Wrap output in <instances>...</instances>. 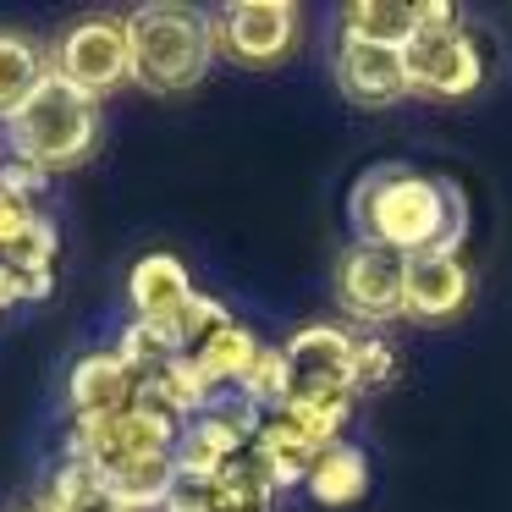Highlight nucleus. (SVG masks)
<instances>
[{"label":"nucleus","instance_id":"obj_1","mask_svg":"<svg viewBox=\"0 0 512 512\" xmlns=\"http://www.w3.org/2000/svg\"><path fill=\"white\" fill-rule=\"evenodd\" d=\"M358 243H380L397 254H457L468 237V199L452 177H430L413 166H375L353 188Z\"/></svg>","mask_w":512,"mask_h":512},{"label":"nucleus","instance_id":"obj_2","mask_svg":"<svg viewBox=\"0 0 512 512\" xmlns=\"http://www.w3.org/2000/svg\"><path fill=\"white\" fill-rule=\"evenodd\" d=\"M127 39H133V83L149 94H182L210 78L215 56V17L177 6V0H149L127 12Z\"/></svg>","mask_w":512,"mask_h":512},{"label":"nucleus","instance_id":"obj_3","mask_svg":"<svg viewBox=\"0 0 512 512\" xmlns=\"http://www.w3.org/2000/svg\"><path fill=\"white\" fill-rule=\"evenodd\" d=\"M6 144H12L17 160L39 166L45 177L83 166L94 155V144H100V100L78 94L72 83H61L50 72L34 89V100L6 122Z\"/></svg>","mask_w":512,"mask_h":512},{"label":"nucleus","instance_id":"obj_4","mask_svg":"<svg viewBox=\"0 0 512 512\" xmlns=\"http://www.w3.org/2000/svg\"><path fill=\"white\" fill-rule=\"evenodd\" d=\"M50 72L72 83L78 94L100 100V94L133 83V39H127V17H83L61 34Z\"/></svg>","mask_w":512,"mask_h":512},{"label":"nucleus","instance_id":"obj_5","mask_svg":"<svg viewBox=\"0 0 512 512\" xmlns=\"http://www.w3.org/2000/svg\"><path fill=\"white\" fill-rule=\"evenodd\" d=\"M298 23L292 0H232L215 17V45L237 67H281L298 50Z\"/></svg>","mask_w":512,"mask_h":512},{"label":"nucleus","instance_id":"obj_6","mask_svg":"<svg viewBox=\"0 0 512 512\" xmlns=\"http://www.w3.org/2000/svg\"><path fill=\"white\" fill-rule=\"evenodd\" d=\"M402 281H408V254L380 243H358L336 259V303L358 325H391L402 320Z\"/></svg>","mask_w":512,"mask_h":512},{"label":"nucleus","instance_id":"obj_7","mask_svg":"<svg viewBox=\"0 0 512 512\" xmlns=\"http://www.w3.org/2000/svg\"><path fill=\"white\" fill-rule=\"evenodd\" d=\"M402 67H408V89L430 94V100H468L485 78V61H479V45L468 39L463 23L446 28H419L402 50Z\"/></svg>","mask_w":512,"mask_h":512},{"label":"nucleus","instance_id":"obj_8","mask_svg":"<svg viewBox=\"0 0 512 512\" xmlns=\"http://www.w3.org/2000/svg\"><path fill=\"white\" fill-rule=\"evenodd\" d=\"M468 303V265L463 254H408V281H402V314L419 325H441L463 314Z\"/></svg>","mask_w":512,"mask_h":512},{"label":"nucleus","instance_id":"obj_9","mask_svg":"<svg viewBox=\"0 0 512 512\" xmlns=\"http://www.w3.org/2000/svg\"><path fill=\"white\" fill-rule=\"evenodd\" d=\"M336 89L364 111H380V105H397L402 94H413L402 50L358 45V39H342V50H336Z\"/></svg>","mask_w":512,"mask_h":512},{"label":"nucleus","instance_id":"obj_10","mask_svg":"<svg viewBox=\"0 0 512 512\" xmlns=\"http://www.w3.org/2000/svg\"><path fill=\"white\" fill-rule=\"evenodd\" d=\"M133 397H138V375L127 369L122 353H89L72 364V380H67L72 419H83V413H122L133 408Z\"/></svg>","mask_w":512,"mask_h":512},{"label":"nucleus","instance_id":"obj_11","mask_svg":"<svg viewBox=\"0 0 512 512\" xmlns=\"http://www.w3.org/2000/svg\"><path fill=\"white\" fill-rule=\"evenodd\" d=\"M193 298V276L177 254H144L127 276V303H133V320L166 325L182 303Z\"/></svg>","mask_w":512,"mask_h":512},{"label":"nucleus","instance_id":"obj_12","mask_svg":"<svg viewBox=\"0 0 512 512\" xmlns=\"http://www.w3.org/2000/svg\"><path fill=\"white\" fill-rule=\"evenodd\" d=\"M424 28V0H353L342 12V39L380 50H408V39Z\"/></svg>","mask_w":512,"mask_h":512},{"label":"nucleus","instance_id":"obj_13","mask_svg":"<svg viewBox=\"0 0 512 512\" xmlns=\"http://www.w3.org/2000/svg\"><path fill=\"white\" fill-rule=\"evenodd\" d=\"M45 78H50L45 50L28 34H6V28H0V122H12V116L34 100V89Z\"/></svg>","mask_w":512,"mask_h":512},{"label":"nucleus","instance_id":"obj_14","mask_svg":"<svg viewBox=\"0 0 512 512\" xmlns=\"http://www.w3.org/2000/svg\"><path fill=\"white\" fill-rule=\"evenodd\" d=\"M364 490H369V457L358 452V446L336 441L314 457L309 496L320 501V507H353V501H364Z\"/></svg>","mask_w":512,"mask_h":512},{"label":"nucleus","instance_id":"obj_15","mask_svg":"<svg viewBox=\"0 0 512 512\" xmlns=\"http://www.w3.org/2000/svg\"><path fill=\"white\" fill-rule=\"evenodd\" d=\"M100 479L127 512H160L171 496V485H177V463H171V457H138V463H122Z\"/></svg>","mask_w":512,"mask_h":512},{"label":"nucleus","instance_id":"obj_16","mask_svg":"<svg viewBox=\"0 0 512 512\" xmlns=\"http://www.w3.org/2000/svg\"><path fill=\"white\" fill-rule=\"evenodd\" d=\"M259 347H265V342H259V336L248 331V325H237V320H232L226 331H215L210 342H204L199 353H188V358L199 364V375L210 380L215 391H226V386H243V375L254 369Z\"/></svg>","mask_w":512,"mask_h":512},{"label":"nucleus","instance_id":"obj_17","mask_svg":"<svg viewBox=\"0 0 512 512\" xmlns=\"http://www.w3.org/2000/svg\"><path fill=\"white\" fill-rule=\"evenodd\" d=\"M276 479L259 468L254 452L232 457V463L215 474V507L221 512H276Z\"/></svg>","mask_w":512,"mask_h":512},{"label":"nucleus","instance_id":"obj_18","mask_svg":"<svg viewBox=\"0 0 512 512\" xmlns=\"http://www.w3.org/2000/svg\"><path fill=\"white\" fill-rule=\"evenodd\" d=\"M254 457H259V468L276 479V490H292V485H309V468L320 452L303 446L281 419H265V430H259V441H254Z\"/></svg>","mask_w":512,"mask_h":512},{"label":"nucleus","instance_id":"obj_19","mask_svg":"<svg viewBox=\"0 0 512 512\" xmlns=\"http://www.w3.org/2000/svg\"><path fill=\"white\" fill-rule=\"evenodd\" d=\"M50 507L56 512H127L122 501L105 490V479L94 474L89 463H78V457H67V463L56 468V479H50Z\"/></svg>","mask_w":512,"mask_h":512},{"label":"nucleus","instance_id":"obj_20","mask_svg":"<svg viewBox=\"0 0 512 512\" xmlns=\"http://www.w3.org/2000/svg\"><path fill=\"white\" fill-rule=\"evenodd\" d=\"M226 325H232L226 303H215V298H204V292H193V298L182 303V309L171 314V320L160 325V331L171 336V347H177V353H199V347L210 342L215 331H226Z\"/></svg>","mask_w":512,"mask_h":512},{"label":"nucleus","instance_id":"obj_21","mask_svg":"<svg viewBox=\"0 0 512 512\" xmlns=\"http://www.w3.org/2000/svg\"><path fill=\"white\" fill-rule=\"evenodd\" d=\"M116 353L127 358V369H133L138 380L160 375V369H166L171 358H182L177 347H171V336L160 331V325H149V320H133V325H127L122 342H116Z\"/></svg>","mask_w":512,"mask_h":512},{"label":"nucleus","instance_id":"obj_22","mask_svg":"<svg viewBox=\"0 0 512 512\" xmlns=\"http://www.w3.org/2000/svg\"><path fill=\"white\" fill-rule=\"evenodd\" d=\"M287 386H292V369H287V347H259V358H254V369L243 375V397L248 402H259L265 413H276L281 402H287Z\"/></svg>","mask_w":512,"mask_h":512},{"label":"nucleus","instance_id":"obj_23","mask_svg":"<svg viewBox=\"0 0 512 512\" xmlns=\"http://www.w3.org/2000/svg\"><path fill=\"white\" fill-rule=\"evenodd\" d=\"M56 248H61V232H56V221L50 215H39L34 226H28L23 237H17L12 248H6V265L12 270H23V276H56Z\"/></svg>","mask_w":512,"mask_h":512},{"label":"nucleus","instance_id":"obj_24","mask_svg":"<svg viewBox=\"0 0 512 512\" xmlns=\"http://www.w3.org/2000/svg\"><path fill=\"white\" fill-rule=\"evenodd\" d=\"M353 397H375V391H386L391 380H397V347L386 342V336H358L353 347Z\"/></svg>","mask_w":512,"mask_h":512},{"label":"nucleus","instance_id":"obj_25","mask_svg":"<svg viewBox=\"0 0 512 512\" xmlns=\"http://www.w3.org/2000/svg\"><path fill=\"white\" fill-rule=\"evenodd\" d=\"M160 512H221L215 507V479H193V474H177V485H171L166 507Z\"/></svg>","mask_w":512,"mask_h":512},{"label":"nucleus","instance_id":"obj_26","mask_svg":"<svg viewBox=\"0 0 512 512\" xmlns=\"http://www.w3.org/2000/svg\"><path fill=\"white\" fill-rule=\"evenodd\" d=\"M39 215H45L39 204H28V199H17V193L0 188V254H6V248H12L17 237L28 232V226H34Z\"/></svg>","mask_w":512,"mask_h":512},{"label":"nucleus","instance_id":"obj_27","mask_svg":"<svg viewBox=\"0 0 512 512\" xmlns=\"http://www.w3.org/2000/svg\"><path fill=\"white\" fill-rule=\"evenodd\" d=\"M45 171H39V166H28V160H0V188H6V193H17V199H28V204H34L39 199V193H45Z\"/></svg>","mask_w":512,"mask_h":512},{"label":"nucleus","instance_id":"obj_28","mask_svg":"<svg viewBox=\"0 0 512 512\" xmlns=\"http://www.w3.org/2000/svg\"><path fill=\"white\" fill-rule=\"evenodd\" d=\"M17 512H56L50 501H28V507H17Z\"/></svg>","mask_w":512,"mask_h":512}]
</instances>
